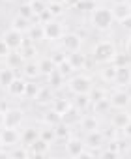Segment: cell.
I'll return each instance as SVG.
<instances>
[{"label":"cell","mask_w":131,"mask_h":159,"mask_svg":"<svg viewBox=\"0 0 131 159\" xmlns=\"http://www.w3.org/2000/svg\"><path fill=\"white\" fill-rule=\"evenodd\" d=\"M26 148H28L30 157H43V155H49V153H51V144L45 142L43 139H38L36 142H32V144L26 146Z\"/></svg>","instance_id":"cell-14"},{"label":"cell","mask_w":131,"mask_h":159,"mask_svg":"<svg viewBox=\"0 0 131 159\" xmlns=\"http://www.w3.org/2000/svg\"><path fill=\"white\" fill-rule=\"evenodd\" d=\"M111 64H112V66H116V67H120V66H127V64H131V56H129L125 51H124V52L116 51V54L112 56Z\"/></svg>","instance_id":"cell-38"},{"label":"cell","mask_w":131,"mask_h":159,"mask_svg":"<svg viewBox=\"0 0 131 159\" xmlns=\"http://www.w3.org/2000/svg\"><path fill=\"white\" fill-rule=\"evenodd\" d=\"M71 107H73L71 99H66V98H54V99H52V103H51V109H54L60 116H62L66 111H70Z\"/></svg>","instance_id":"cell-30"},{"label":"cell","mask_w":131,"mask_h":159,"mask_svg":"<svg viewBox=\"0 0 131 159\" xmlns=\"http://www.w3.org/2000/svg\"><path fill=\"white\" fill-rule=\"evenodd\" d=\"M79 127L88 133V131H94V129H99V120L96 114H83L81 116V122H79Z\"/></svg>","instance_id":"cell-24"},{"label":"cell","mask_w":131,"mask_h":159,"mask_svg":"<svg viewBox=\"0 0 131 159\" xmlns=\"http://www.w3.org/2000/svg\"><path fill=\"white\" fill-rule=\"evenodd\" d=\"M21 144V131L15 127H0V148H15Z\"/></svg>","instance_id":"cell-5"},{"label":"cell","mask_w":131,"mask_h":159,"mask_svg":"<svg viewBox=\"0 0 131 159\" xmlns=\"http://www.w3.org/2000/svg\"><path fill=\"white\" fill-rule=\"evenodd\" d=\"M60 47H62L66 52L81 51V49H83V38H81V34H77V32H66V34L60 38Z\"/></svg>","instance_id":"cell-8"},{"label":"cell","mask_w":131,"mask_h":159,"mask_svg":"<svg viewBox=\"0 0 131 159\" xmlns=\"http://www.w3.org/2000/svg\"><path fill=\"white\" fill-rule=\"evenodd\" d=\"M26 84H28V81H26L23 75L21 77H15L13 81H11V84L6 88V92H8L10 98H15V99L25 98L26 99Z\"/></svg>","instance_id":"cell-10"},{"label":"cell","mask_w":131,"mask_h":159,"mask_svg":"<svg viewBox=\"0 0 131 159\" xmlns=\"http://www.w3.org/2000/svg\"><path fill=\"white\" fill-rule=\"evenodd\" d=\"M54 133H56V142H64V144L73 137V129H71V125L64 124V122H58V124L54 125Z\"/></svg>","instance_id":"cell-20"},{"label":"cell","mask_w":131,"mask_h":159,"mask_svg":"<svg viewBox=\"0 0 131 159\" xmlns=\"http://www.w3.org/2000/svg\"><path fill=\"white\" fill-rule=\"evenodd\" d=\"M73 107H77L81 112H86L90 107H92V99H90V94H77L75 99H71Z\"/></svg>","instance_id":"cell-29"},{"label":"cell","mask_w":131,"mask_h":159,"mask_svg":"<svg viewBox=\"0 0 131 159\" xmlns=\"http://www.w3.org/2000/svg\"><path fill=\"white\" fill-rule=\"evenodd\" d=\"M125 2H127V4H129V6H131V0H125Z\"/></svg>","instance_id":"cell-56"},{"label":"cell","mask_w":131,"mask_h":159,"mask_svg":"<svg viewBox=\"0 0 131 159\" xmlns=\"http://www.w3.org/2000/svg\"><path fill=\"white\" fill-rule=\"evenodd\" d=\"M66 88H68L70 94L77 96V94H90V90L94 88L92 79L84 73H75L71 75L68 81H66Z\"/></svg>","instance_id":"cell-3"},{"label":"cell","mask_w":131,"mask_h":159,"mask_svg":"<svg viewBox=\"0 0 131 159\" xmlns=\"http://www.w3.org/2000/svg\"><path fill=\"white\" fill-rule=\"evenodd\" d=\"M101 133H103V137H105V140H112V139H118V129L111 124L109 127H105V129H101Z\"/></svg>","instance_id":"cell-45"},{"label":"cell","mask_w":131,"mask_h":159,"mask_svg":"<svg viewBox=\"0 0 131 159\" xmlns=\"http://www.w3.org/2000/svg\"><path fill=\"white\" fill-rule=\"evenodd\" d=\"M47 10L51 11V15H52L54 19H60V17L66 13V10H68V8L64 6V2H49V4H47Z\"/></svg>","instance_id":"cell-37"},{"label":"cell","mask_w":131,"mask_h":159,"mask_svg":"<svg viewBox=\"0 0 131 159\" xmlns=\"http://www.w3.org/2000/svg\"><path fill=\"white\" fill-rule=\"evenodd\" d=\"M66 81H68V79L62 77L58 71H54V73H51V75L47 77V84H49L52 90H60V88H64V86H66Z\"/></svg>","instance_id":"cell-32"},{"label":"cell","mask_w":131,"mask_h":159,"mask_svg":"<svg viewBox=\"0 0 131 159\" xmlns=\"http://www.w3.org/2000/svg\"><path fill=\"white\" fill-rule=\"evenodd\" d=\"M62 2H64V6L68 8V10H75V8L79 6L81 0H62Z\"/></svg>","instance_id":"cell-48"},{"label":"cell","mask_w":131,"mask_h":159,"mask_svg":"<svg viewBox=\"0 0 131 159\" xmlns=\"http://www.w3.org/2000/svg\"><path fill=\"white\" fill-rule=\"evenodd\" d=\"M129 36H131V32H129Z\"/></svg>","instance_id":"cell-57"},{"label":"cell","mask_w":131,"mask_h":159,"mask_svg":"<svg viewBox=\"0 0 131 159\" xmlns=\"http://www.w3.org/2000/svg\"><path fill=\"white\" fill-rule=\"evenodd\" d=\"M105 98H109V94H107V90H105V88L94 86V88L90 90V99H92V103H96V101H101V99H105Z\"/></svg>","instance_id":"cell-41"},{"label":"cell","mask_w":131,"mask_h":159,"mask_svg":"<svg viewBox=\"0 0 131 159\" xmlns=\"http://www.w3.org/2000/svg\"><path fill=\"white\" fill-rule=\"evenodd\" d=\"M105 137H103V133H101V129H94V131H88L86 133V137H84V144L88 146V148H92V150H101L103 146H105Z\"/></svg>","instance_id":"cell-12"},{"label":"cell","mask_w":131,"mask_h":159,"mask_svg":"<svg viewBox=\"0 0 131 159\" xmlns=\"http://www.w3.org/2000/svg\"><path fill=\"white\" fill-rule=\"evenodd\" d=\"M25 111L19 107H8L4 111V127H15L19 129L21 124L25 122Z\"/></svg>","instance_id":"cell-7"},{"label":"cell","mask_w":131,"mask_h":159,"mask_svg":"<svg viewBox=\"0 0 131 159\" xmlns=\"http://www.w3.org/2000/svg\"><path fill=\"white\" fill-rule=\"evenodd\" d=\"M127 112H129V116H131V107H129V109H127Z\"/></svg>","instance_id":"cell-55"},{"label":"cell","mask_w":131,"mask_h":159,"mask_svg":"<svg viewBox=\"0 0 131 159\" xmlns=\"http://www.w3.org/2000/svg\"><path fill=\"white\" fill-rule=\"evenodd\" d=\"M125 52H127V54L131 56V36L127 38V43H125Z\"/></svg>","instance_id":"cell-51"},{"label":"cell","mask_w":131,"mask_h":159,"mask_svg":"<svg viewBox=\"0 0 131 159\" xmlns=\"http://www.w3.org/2000/svg\"><path fill=\"white\" fill-rule=\"evenodd\" d=\"M114 23H116V21H114V17H112V13H111V8H107V6H96V8L90 11V25H92V28L97 30V32H107V30H111Z\"/></svg>","instance_id":"cell-1"},{"label":"cell","mask_w":131,"mask_h":159,"mask_svg":"<svg viewBox=\"0 0 131 159\" xmlns=\"http://www.w3.org/2000/svg\"><path fill=\"white\" fill-rule=\"evenodd\" d=\"M120 25H122V28H124L125 32H131V15H129V17H125Z\"/></svg>","instance_id":"cell-49"},{"label":"cell","mask_w":131,"mask_h":159,"mask_svg":"<svg viewBox=\"0 0 131 159\" xmlns=\"http://www.w3.org/2000/svg\"><path fill=\"white\" fill-rule=\"evenodd\" d=\"M25 62H26V60L23 58L21 51H11V52L6 56V60H4V64H6V66H10V67H11V69H15V71H17V69H21Z\"/></svg>","instance_id":"cell-26"},{"label":"cell","mask_w":131,"mask_h":159,"mask_svg":"<svg viewBox=\"0 0 131 159\" xmlns=\"http://www.w3.org/2000/svg\"><path fill=\"white\" fill-rule=\"evenodd\" d=\"M84 148H86L84 139H79V137H71L68 142H66V153L70 157H79Z\"/></svg>","instance_id":"cell-15"},{"label":"cell","mask_w":131,"mask_h":159,"mask_svg":"<svg viewBox=\"0 0 131 159\" xmlns=\"http://www.w3.org/2000/svg\"><path fill=\"white\" fill-rule=\"evenodd\" d=\"M26 38H28V41H32V43H41V41H45V30H43V25L41 23H32L30 25V28H28V32H26Z\"/></svg>","instance_id":"cell-17"},{"label":"cell","mask_w":131,"mask_h":159,"mask_svg":"<svg viewBox=\"0 0 131 159\" xmlns=\"http://www.w3.org/2000/svg\"><path fill=\"white\" fill-rule=\"evenodd\" d=\"M92 109H94V114H107V112L111 111V101H109V98L92 103Z\"/></svg>","instance_id":"cell-39"},{"label":"cell","mask_w":131,"mask_h":159,"mask_svg":"<svg viewBox=\"0 0 131 159\" xmlns=\"http://www.w3.org/2000/svg\"><path fill=\"white\" fill-rule=\"evenodd\" d=\"M43 30H45V41H60V38L66 34L64 23H60L58 19H52V21L45 23Z\"/></svg>","instance_id":"cell-9"},{"label":"cell","mask_w":131,"mask_h":159,"mask_svg":"<svg viewBox=\"0 0 131 159\" xmlns=\"http://www.w3.org/2000/svg\"><path fill=\"white\" fill-rule=\"evenodd\" d=\"M11 52V49L6 45V41L2 39V38H0V60H6V56Z\"/></svg>","instance_id":"cell-47"},{"label":"cell","mask_w":131,"mask_h":159,"mask_svg":"<svg viewBox=\"0 0 131 159\" xmlns=\"http://www.w3.org/2000/svg\"><path fill=\"white\" fill-rule=\"evenodd\" d=\"M122 133H124V137H125V139H129V140H131V122L122 129Z\"/></svg>","instance_id":"cell-50"},{"label":"cell","mask_w":131,"mask_h":159,"mask_svg":"<svg viewBox=\"0 0 131 159\" xmlns=\"http://www.w3.org/2000/svg\"><path fill=\"white\" fill-rule=\"evenodd\" d=\"M10 25H11V28L21 30V32H25V34H26V32H28V28H30V25H32V21H30V19H25V17H21V15L17 13V15L11 19V23H10Z\"/></svg>","instance_id":"cell-34"},{"label":"cell","mask_w":131,"mask_h":159,"mask_svg":"<svg viewBox=\"0 0 131 159\" xmlns=\"http://www.w3.org/2000/svg\"><path fill=\"white\" fill-rule=\"evenodd\" d=\"M81 116H83V112H81L77 107H71L70 111H66V112L62 114V122L68 124V125H71V127H75V125H79Z\"/></svg>","instance_id":"cell-25"},{"label":"cell","mask_w":131,"mask_h":159,"mask_svg":"<svg viewBox=\"0 0 131 159\" xmlns=\"http://www.w3.org/2000/svg\"><path fill=\"white\" fill-rule=\"evenodd\" d=\"M52 99H54V90L49 84H41V88H39V92H38V96H36L34 101L38 105H41V107H51Z\"/></svg>","instance_id":"cell-16"},{"label":"cell","mask_w":131,"mask_h":159,"mask_svg":"<svg viewBox=\"0 0 131 159\" xmlns=\"http://www.w3.org/2000/svg\"><path fill=\"white\" fill-rule=\"evenodd\" d=\"M38 139H39V129H36V127H26L21 131V144L23 146H30Z\"/></svg>","instance_id":"cell-27"},{"label":"cell","mask_w":131,"mask_h":159,"mask_svg":"<svg viewBox=\"0 0 131 159\" xmlns=\"http://www.w3.org/2000/svg\"><path fill=\"white\" fill-rule=\"evenodd\" d=\"M0 127H4V112L0 111Z\"/></svg>","instance_id":"cell-52"},{"label":"cell","mask_w":131,"mask_h":159,"mask_svg":"<svg viewBox=\"0 0 131 159\" xmlns=\"http://www.w3.org/2000/svg\"><path fill=\"white\" fill-rule=\"evenodd\" d=\"M58 122H62V116L54 111V109H47L41 116V124L43 125H56Z\"/></svg>","instance_id":"cell-33"},{"label":"cell","mask_w":131,"mask_h":159,"mask_svg":"<svg viewBox=\"0 0 131 159\" xmlns=\"http://www.w3.org/2000/svg\"><path fill=\"white\" fill-rule=\"evenodd\" d=\"M10 155H11V157H30L28 148H26V146H23V144L15 146V148H13V152H10Z\"/></svg>","instance_id":"cell-46"},{"label":"cell","mask_w":131,"mask_h":159,"mask_svg":"<svg viewBox=\"0 0 131 159\" xmlns=\"http://www.w3.org/2000/svg\"><path fill=\"white\" fill-rule=\"evenodd\" d=\"M56 71H58L62 77H66V79H70L71 75H75V67L71 66V62H70L68 58H66L64 62H60V64L56 66Z\"/></svg>","instance_id":"cell-36"},{"label":"cell","mask_w":131,"mask_h":159,"mask_svg":"<svg viewBox=\"0 0 131 159\" xmlns=\"http://www.w3.org/2000/svg\"><path fill=\"white\" fill-rule=\"evenodd\" d=\"M116 43L114 41H111V39H101V41H97L94 47H92V60L96 62V64H99V66H103V64H111V60H112V56L116 54Z\"/></svg>","instance_id":"cell-2"},{"label":"cell","mask_w":131,"mask_h":159,"mask_svg":"<svg viewBox=\"0 0 131 159\" xmlns=\"http://www.w3.org/2000/svg\"><path fill=\"white\" fill-rule=\"evenodd\" d=\"M99 79L105 84H114V81H116V66L103 64L101 69H99Z\"/></svg>","instance_id":"cell-22"},{"label":"cell","mask_w":131,"mask_h":159,"mask_svg":"<svg viewBox=\"0 0 131 159\" xmlns=\"http://www.w3.org/2000/svg\"><path fill=\"white\" fill-rule=\"evenodd\" d=\"M39 88H41V84H36V81H28V84H26V99H36Z\"/></svg>","instance_id":"cell-44"},{"label":"cell","mask_w":131,"mask_h":159,"mask_svg":"<svg viewBox=\"0 0 131 159\" xmlns=\"http://www.w3.org/2000/svg\"><path fill=\"white\" fill-rule=\"evenodd\" d=\"M39 139H43V140L49 142V144H54V142H56L54 125H43V127L39 129Z\"/></svg>","instance_id":"cell-35"},{"label":"cell","mask_w":131,"mask_h":159,"mask_svg":"<svg viewBox=\"0 0 131 159\" xmlns=\"http://www.w3.org/2000/svg\"><path fill=\"white\" fill-rule=\"evenodd\" d=\"M129 122H131V116H129L127 109H120V111H116V112L111 116V124H112L118 131H122Z\"/></svg>","instance_id":"cell-18"},{"label":"cell","mask_w":131,"mask_h":159,"mask_svg":"<svg viewBox=\"0 0 131 159\" xmlns=\"http://www.w3.org/2000/svg\"><path fill=\"white\" fill-rule=\"evenodd\" d=\"M21 75L26 79V81H38V79L41 77L38 60H26L23 64V67H21Z\"/></svg>","instance_id":"cell-11"},{"label":"cell","mask_w":131,"mask_h":159,"mask_svg":"<svg viewBox=\"0 0 131 159\" xmlns=\"http://www.w3.org/2000/svg\"><path fill=\"white\" fill-rule=\"evenodd\" d=\"M49 58H51V60L58 66L60 62H64L66 58H68V54H66V51H64L62 47H58V49H54L52 52H49Z\"/></svg>","instance_id":"cell-42"},{"label":"cell","mask_w":131,"mask_h":159,"mask_svg":"<svg viewBox=\"0 0 131 159\" xmlns=\"http://www.w3.org/2000/svg\"><path fill=\"white\" fill-rule=\"evenodd\" d=\"M2 39L6 41V45H8L11 51H19V49L25 45V41H26V34L10 26V28L2 34Z\"/></svg>","instance_id":"cell-6"},{"label":"cell","mask_w":131,"mask_h":159,"mask_svg":"<svg viewBox=\"0 0 131 159\" xmlns=\"http://www.w3.org/2000/svg\"><path fill=\"white\" fill-rule=\"evenodd\" d=\"M28 4H30V8L34 11L36 19H38V15H41L47 10V2H45V0H28Z\"/></svg>","instance_id":"cell-40"},{"label":"cell","mask_w":131,"mask_h":159,"mask_svg":"<svg viewBox=\"0 0 131 159\" xmlns=\"http://www.w3.org/2000/svg\"><path fill=\"white\" fill-rule=\"evenodd\" d=\"M114 84H116L118 88H127V86H131V64L116 67V81H114Z\"/></svg>","instance_id":"cell-13"},{"label":"cell","mask_w":131,"mask_h":159,"mask_svg":"<svg viewBox=\"0 0 131 159\" xmlns=\"http://www.w3.org/2000/svg\"><path fill=\"white\" fill-rule=\"evenodd\" d=\"M45 2L49 4V2H62V0H45Z\"/></svg>","instance_id":"cell-54"},{"label":"cell","mask_w":131,"mask_h":159,"mask_svg":"<svg viewBox=\"0 0 131 159\" xmlns=\"http://www.w3.org/2000/svg\"><path fill=\"white\" fill-rule=\"evenodd\" d=\"M38 66H39V71H41V77H49L51 73L56 71V64L49 58V56H43L38 60Z\"/></svg>","instance_id":"cell-31"},{"label":"cell","mask_w":131,"mask_h":159,"mask_svg":"<svg viewBox=\"0 0 131 159\" xmlns=\"http://www.w3.org/2000/svg\"><path fill=\"white\" fill-rule=\"evenodd\" d=\"M21 51V54H23V58L25 60H38V47H36V43H32V41H28V38H26V41H25V45L19 49Z\"/></svg>","instance_id":"cell-28"},{"label":"cell","mask_w":131,"mask_h":159,"mask_svg":"<svg viewBox=\"0 0 131 159\" xmlns=\"http://www.w3.org/2000/svg\"><path fill=\"white\" fill-rule=\"evenodd\" d=\"M15 77H17V71L4 64L2 67H0V88H4V90H6V88L11 84V81H13Z\"/></svg>","instance_id":"cell-23"},{"label":"cell","mask_w":131,"mask_h":159,"mask_svg":"<svg viewBox=\"0 0 131 159\" xmlns=\"http://www.w3.org/2000/svg\"><path fill=\"white\" fill-rule=\"evenodd\" d=\"M21 17H25V19H30V21H34L36 19V15H34V11H32V8H30V4L28 2H23L21 6H19V11H17Z\"/></svg>","instance_id":"cell-43"},{"label":"cell","mask_w":131,"mask_h":159,"mask_svg":"<svg viewBox=\"0 0 131 159\" xmlns=\"http://www.w3.org/2000/svg\"><path fill=\"white\" fill-rule=\"evenodd\" d=\"M68 60L71 62V66L75 67V71H79V69H86V66H88V56H86L83 51L68 52Z\"/></svg>","instance_id":"cell-21"},{"label":"cell","mask_w":131,"mask_h":159,"mask_svg":"<svg viewBox=\"0 0 131 159\" xmlns=\"http://www.w3.org/2000/svg\"><path fill=\"white\" fill-rule=\"evenodd\" d=\"M112 4H118V2H125V0H111Z\"/></svg>","instance_id":"cell-53"},{"label":"cell","mask_w":131,"mask_h":159,"mask_svg":"<svg viewBox=\"0 0 131 159\" xmlns=\"http://www.w3.org/2000/svg\"><path fill=\"white\" fill-rule=\"evenodd\" d=\"M109 101H111V109H129L131 107V94L125 88H116L109 94Z\"/></svg>","instance_id":"cell-4"},{"label":"cell","mask_w":131,"mask_h":159,"mask_svg":"<svg viewBox=\"0 0 131 159\" xmlns=\"http://www.w3.org/2000/svg\"><path fill=\"white\" fill-rule=\"evenodd\" d=\"M111 13H112L114 21L122 23L125 17H129V15H131V6H129L127 2H118V4H112V8H111Z\"/></svg>","instance_id":"cell-19"}]
</instances>
